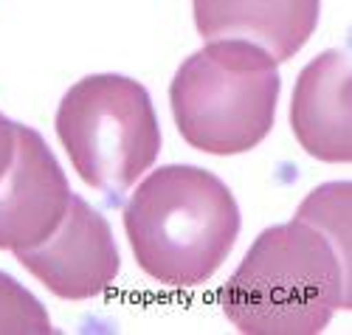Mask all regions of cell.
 Returning a JSON list of instances; mask_svg holds the SVG:
<instances>
[{
  "label": "cell",
  "instance_id": "7a4b0ae2",
  "mask_svg": "<svg viewBox=\"0 0 352 335\" xmlns=\"http://www.w3.org/2000/svg\"><path fill=\"white\" fill-rule=\"evenodd\" d=\"M124 231L144 273L169 288L203 285L240 237L231 189L200 166L153 172L124 206Z\"/></svg>",
  "mask_w": 352,
  "mask_h": 335
},
{
  "label": "cell",
  "instance_id": "5b68a950",
  "mask_svg": "<svg viewBox=\"0 0 352 335\" xmlns=\"http://www.w3.org/2000/svg\"><path fill=\"white\" fill-rule=\"evenodd\" d=\"M14 257L54 296L68 301L104 293L122 268V257L107 220L74 192L54 231L37 246L17 248Z\"/></svg>",
  "mask_w": 352,
  "mask_h": 335
},
{
  "label": "cell",
  "instance_id": "6da1fadb",
  "mask_svg": "<svg viewBox=\"0 0 352 335\" xmlns=\"http://www.w3.org/2000/svg\"><path fill=\"white\" fill-rule=\"evenodd\" d=\"M349 184L318 186L296 217L271 226L220 290V307L240 332L316 335L349 310Z\"/></svg>",
  "mask_w": 352,
  "mask_h": 335
},
{
  "label": "cell",
  "instance_id": "ba28073f",
  "mask_svg": "<svg viewBox=\"0 0 352 335\" xmlns=\"http://www.w3.org/2000/svg\"><path fill=\"white\" fill-rule=\"evenodd\" d=\"M192 9L206 43H248L285 63L313 37L321 0H192Z\"/></svg>",
  "mask_w": 352,
  "mask_h": 335
},
{
  "label": "cell",
  "instance_id": "30bf717a",
  "mask_svg": "<svg viewBox=\"0 0 352 335\" xmlns=\"http://www.w3.org/2000/svg\"><path fill=\"white\" fill-rule=\"evenodd\" d=\"M14 149H17V121H9L0 113V177L6 175V169L14 161Z\"/></svg>",
  "mask_w": 352,
  "mask_h": 335
},
{
  "label": "cell",
  "instance_id": "277c9868",
  "mask_svg": "<svg viewBox=\"0 0 352 335\" xmlns=\"http://www.w3.org/2000/svg\"><path fill=\"white\" fill-rule=\"evenodd\" d=\"M60 136L76 175L119 206L161 152V127L146 87L130 76L79 79L56 110Z\"/></svg>",
  "mask_w": 352,
  "mask_h": 335
},
{
  "label": "cell",
  "instance_id": "3957f363",
  "mask_svg": "<svg viewBox=\"0 0 352 335\" xmlns=\"http://www.w3.org/2000/svg\"><path fill=\"white\" fill-rule=\"evenodd\" d=\"M279 63L248 43L214 40L192 54L169 85L181 136L209 155H240L274 127Z\"/></svg>",
  "mask_w": 352,
  "mask_h": 335
},
{
  "label": "cell",
  "instance_id": "9c48e42d",
  "mask_svg": "<svg viewBox=\"0 0 352 335\" xmlns=\"http://www.w3.org/2000/svg\"><path fill=\"white\" fill-rule=\"evenodd\" d=\"M56 327L37 296L0 270V335H51Z\"/></svg>",
  "mask_w": 352,
  "mask_h": 335
},
{
  "label": "cell",
  "instance_id": "8992f818",
  "mask_svg": "<svg viewBox=\"0 0 352 335\" xmlns=\"http://www.w3.org/2000/svg\"><path fill=\"white\" fill-rule=\"evenodd\" d=\"M71 200L68 177L43 136L17 125L14 161L0 177V248H28L63 220Z\"/></svg>",
  "mask_w": 352,
  "mask_h": 335
},
{
  "label": "cell",
  "instance_id": "52a82bcc",
  "mask_svg": "<svg viewBox=\"0 0 352 335\" xmlns=\"http://www.w3.org/2000/svg\"><path fill=\"white\" fill-rule=\"evenodd\" d=\"M352 71L346 51H324L305 65L290 102V127L313 158L352 161Z\"/></svg>",
  "mask_w": 352,
  "mask_h": 335
}]
</instances>
